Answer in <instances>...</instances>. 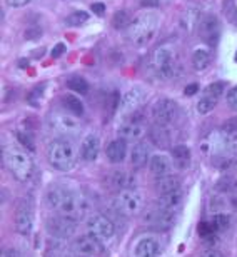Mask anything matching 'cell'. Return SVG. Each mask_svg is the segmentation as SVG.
I'll list each match as a JSON object with an SVG mask.
<instances>
[{
    "label": "cell",
    "mask_w": 237,
    "mask_h": 257,
    "mask_svg": "<svg viewBox=\"0 0 237 257\" xmlns=\"http://www.w3.org/2000/svg\"><path fill=\"white\" fill-rule=\"evenodd\" d=\"M45 204H47L49 209L55 210L57 214L67 215V217H72L77 220L80 217H84L92 209L89 199H87L85 195H82L64 186H55L50 189V191L45 194Z\"/></svg>",
    "instance_id": "obj_1"
},
{
    "label": "cell",
    "mask_w": 237,
    "mask_h": 257,
    "mask_svg": "<svg viewBox=\"0 0 237 257\" xmlns=\"http://www.w3.org/2000/svg\"><path fill=\"white\" fill-rule=\"evenodd\" d=\"M159 29V15L156 12H142L127 27V39L134 47H147Z\"/></svg>",
    "instance_id": "obj_2"
},
{
    "label": "cell",
    "mask_w": 237,
    "mask_h": 257,
    "mask_svg": "<svg viewBox=\"0 0 237 257\" xmlns=\"http://www.w3.org/2000/svg\"><path fill=\"white\" fill-rule=\"evenodd\" d=\"M50 166L60 172H69L77 164V151L69 139H55L47 149Z\"/></svg>",
    "instance_id": "obj_3"
},
{
    "label": "cell",
    "mask_w": 237,
    "mask_h": 257,
    "mask_svg": "<svg viewBox=\"0 0 237 257\" xmlns=\"http://www.w3.org/2000/svg\"><path fill=\"white\" fill-rule=\"evenodd\" d=\"M5 162H7V167L10 169V172L14 174V177L17 179V181L27 182L29 179L32 177V172H34L32 157L25 151H22V149H19V147L9 149L7 154H5Z\"/></svg>",
    "instance_id": "obj_4"
},
{
    "label": "cell",
    "mask_w": 237,
    "mask_h": 257,
    "mask_svg": "<svg viewBox=\"0 0 237 257\" xmlns=\"http://www.w3.org/2000/svg\"><path fill=\"white\" fill-rule=\"evenodd\" d=\"M144 205H146V199H144V194L137 189L121 191L114 199V209L126 217H134V215L141 214Z\"/></svg>",
    "instance_id": "obj_5"
},
{
    "label": "cell",
    "mask_w": 237,
    "mask_h": 257,
    "mask_svg": "<svg viewBox=\"0 0 237 257\" xmlns=\"http://www.w3.org/2000/svg\"><path fill=\"white\" fill-rule=\"evenodd\" d=\"M47 125L60 139H74L82 131V124L77 119V115L60 114V112H54V114L49 115Z\"/></svg>",
    "instance_id": "obj_6"
},
{
    "label": "cell",
    "mask_w": 237,
    "mask_h": 257,
    "mask_svg": "<svg viewBox=\"0 0 237 257\" xmlns=\"http://www.w3.org/2000/svg\"><path fill=\"white\" fill-rule=\"evenodd\" d=\"M154 72L164 80H169L177 74V57L171 47H159L152 57Z\"/></svg>",
    "instance_id": "obj_7"
},
{
    "label": "cell",
    "mask_w": 237,
    "mask_h": 257,
    "mask_svg": "<svg viewBox=\"0 0 237 257\" xmlns=\"http://www.w3.org/2000/svg\"><path fill=\"white\" fill-rule=\"evenodd\" d=\"M85 229H87V234L94 235L95 239H99L100 242L107 244L109 240L114 239L115 235V225L114 222L105 217L104 214H94L87 219L85 222Z\"/></svg>",
    "instance_id": "obj_8"
},
{
    "label": "cell",
    "mask_w": 237,
    "mask_h": 257,
    "mask_svg": "<svg viewBox=\"0 0 237 257\" xmlns=\"http://www.w3.org/2000/svg\"><path fill=\"white\" fill-rule=\"evenodd\" d=\"M179 107L176 100L169 99V97H161L152 104L151 107V117L154 119L156 124L161 125H169L177 119Z\"/></svg>",
    "instance_id": "obj_9"
},
{
    "label": "cell",
    "mask_w": 237,
    "mask_h": 257,
    "mask_svg": "<svg viewBox=\"0 0 237 257\" xmlns=\"http://www.w3.org/2000/svg\"><path fill=\"white\" fill-rule=\"evenodd\" d=\"M45 227H47L49 234L54 235V237L67 239V237H72V235L77 232V219L57 214V215H52V217L47 219Z\"/></svg>",
    "instance_id": "obj_10"
},
{
    "label": "cell",
    "mask_w": 237,
    "mask_h": 257,
    "mask_svg": "<svg viewBox=\"0 0 237 257\" xmlns=\"http://www.w3.org/2000/svg\"><path fill=\"white\" fill-rule=\"evenodd\" d=\"M199 37L204 40L209 47H215L220 37V22L219 19L212 14H205L202 15V20L199 24Z\"/></svg>",
    "instance_id": "obj_11"
},
{
    "label": "cell",
    "mask_w": 237,
    "mask_h": 257,
    "mask_svg": "<svg viewBox=\"0 0 237 257\" xmlns=\"http://www.w3.org/2000/svg\"><path fill=\"white\" fill-rule=\"evenodd\" d=\"M72 249L79 255H105L104 242H100L99 239H95L90 234L77 237L72 244Z\"/></svg>",
    "instance_id": "obj_12"
},
{
    "label": "cell",
    "mask_w": 237,
    "mask_h": 257,
    "mask_svg": "<svg viewBox=\"0 0 237 257\" xmlns=\"http://www.w3.org/2000/svg\"><path fill=\"white\" fill-rule=\"evenodd\" d=\"M224 82H214V84H210L207 89H205L204 95L200 97L199 102H197V110L199 114H209L210 110H214V107L217 105V100L219 97L222 95L224 92Z\"/></svg>",
    "instance_id": "obj_13"
},
{
    "label": "cell",
    "mask_w": 237,
    "mask_h": 257,
    "mask_svg": "<svg viewBox=\"0 0 237 257\" xmlns=\"http://www.w3.org/2000/svg\"><path fill=\"white\" fill-rule=\"evenodd\" d=\"M105 186L114 191H127V189H136L137 179L134 174L127 171H112L104 177Z\"/></svg>",
    "instance_id": "obj_14"
},
{
    "label": "cell",
    "mask_w": 237,
    "mask_h": 257,
    "mask_svg": "<svg viewBox=\"0 0 237 257\" xmlns=\"http://www.w3.org/2000/svg\"><path fill=\"white\" fill-rule=\"evenodd\" d=\"M147 97V92L144 87H132V89H129L124 97L121 100H118V109H121L122 114H129V112L136 110L139 105L142 104L144 100H146Z\"/></svg>",
    "instance_id": "obj_15"
},
{
    "label": "cell",
    "mask_w": 237,
    "mask_h": 257,
    "mask_svg": "<svg viewBox=\"0 0 237 257\" xmlns=\"http://www.w3.org/2000/svg\"><path fill=\"white\" fill-rule=\"evenodd\" d=\"M174 220H176V212H172V210H164L161 207L147 210V212L144 214V222L149 225H156V227H161V229L171 227L174 224Z\"/></svg>",
    "instance_id": "obj_16"
},
{
    "label": "cell",
    "mask_w": 237,
    "mask_h": 257,
    "mask_svg": "<svg viewBox=\"0 0 237 257\" xmlns=\"http://www.w3.org/2000/svg\"><path fill=\"white\" fill-rule=\"evenodd\" d=\"M14 224H15V229H17L19 234H22V235H30V234H32V230H34L32 209H30L29 205H20V207L15 210Z\"/></svg>",
    "instance_id": "obj_17"
},
{
    "label": "cell",
    "mask_w": 237,
    "mask_h": 257,
    "mask_svg": "<svg viewBox=\"0 0 237 257\" xmlns=\"http://www.w3.org/2000/svg\"><path fill=\"white\" fill-rule=\"evenodd\" d=\"M99 152H100V137L97 134H87L80 146V157L85 162H94L99 157Z\"/></svg>",
    "instance_id": "obj_18"
},
{
    "label": "cell",
    "mask_w": 237,
    "mask_h": 257,
    "mask_svg": "<svg viewBox=\"0 0 237 257\" xmlns=\"http://www.w3.org/2000/svg\"><path fill=\"white\" fill-rule=\"evenodd\" d=\"M146 136V125L142 122H127L118 128V137L126 142H141Z\"/></svg>",
    "instance_id": "obj_19"
},
{
    "label": "cell",
    "mask_w": 237,
    "mask_h": 257,
    "mask_svg": "<svg viewBox=\"0 0 237 257\" xmlns=\"http://www.w3.org/2000/svg\"><path fill=\"white\" fill-rule=\"evenodd\" d=\"M162 252V244L156 237H144L136 245V257H159Z\"/></svg>",
    "instance_id": "obj_20"
},
{
    "label": "cell",
    "mask_w": 237,
    "mask_h": 257,
    "mask_svg": "<svg viewBox=\"0 0 237 257\" xmlns=\"http://www.w3.org/2000/svg\"><path fill=\"white\" fill-rule=\"evenodd\" d=\"M200 20H202V12H200L199 7H189L185 12L182 14V17H180V29L184 30V32H194L195 29H199V24Z\"/></svg>",
    "instance_id": "obj_21"
},
{
    "label": "cell",
    "mask_w": 237,
    "mask_h": 257,
    "mask_svg": "<svg viewBox=\"0 0 237 257\" xmlns=\"http://www.w3.org/2000/svg\"><path fill=\"white\" fill-rule=\"evenodd\" d=\"M151 161V151L146 142H136V146L131 151V164L134 169H141Z\"/></svg>",
    "instance_id": "obj_22"
},
{
    "label": "cell",
    "mask_w": 237,
    "mask_h": 257,
    "mask_svg": "<svg viewBox=\"0 0 237 257\" xmlns=\"http://www.w3.org/2000/svg\"><path fill=\"white\" fill-rule=\"evenodd\" d=\"M149 167H151V172L154 174L156 177H164V176H169L172 169V162L171 159L164 154H154L149 161Z\"/></svg>",
    "instance_id": "obj_23"
},
{
    "label": "cell",
    "mask_w": 237,
    "mask_h": 257,
    "mask_svg": "<svg viewBox=\"0 0 237 257\" xmlns=\"http://www.w3.org/2000/svg\"><path fill=\"white\" fill-rule=\"evenodd\" d=\"M105 156L112 164H121L127 156V142L124 139L112 141L105 149Z\"/></svg>",
    "instance_id": "obj_24"
},
{
    "label": "cell",
    "mask_w": 237,
    "mask_h": 257,
    "mask_svg": "<svg viewBox=\"0 0 237 257\" xmlns=\"http://www.w3.org/2000/svg\"><path fill=\"white\" fill-rule=\"evenodd\" d=\"M151 141L154 142V146H157V147H161V149L171 147L172 136H171V131H169V127L156 124L151 128Z\"/></svg>",
    "instance_id": "obj_25"
},
{
    "label": "cell",
    "mask_w": 237,
    "mask_h": 257,
    "mask_svg": "<svg viewBox=\"0 0 237 257\" xmlns=\"http://www.w3.org/2000/svg\"><path fill=\"white\" fill-rule=\"evenodd\" d=\"M180 204H182V192H180V189H179V191H174V192L159 194L157 207H161L164 210H172V212H176Z\"/></svg>",
    "instance_id": "obj_26"
},
{
    "label": "cell",
    "mask_w": 237,
    "mask_h": 257,
    "mask_svg": "<svg viewBox=\"0 0 237 257\" xmlns=\"http://www.w3.org/2000/svg\"><path fill=\"white\" fill-rule=\"evenodd\" d=\"M172 157L177 169H180V171H184V169L190 166V151L184 144H177L176 147H172Z\"/></svg>",
    "instance_id": "obj_27"
},
{
    "label": "cell",
    "mask_w": 237,
    "mask_h": 257,
    "mask_svg": "<svg viewBox=\"0 0 237 257\" xmlns=\"http://www.w3.org/2000/svg\"><path fill=\"white\" fill-rule=\"evenodd\" d=\"M156 189L159 194H167V192H174L180 189V181L176 176H164V177H157L156 181Z\"/></svg>",
    "instance_id": "obj_28"
},
{
    "label": "cell",
    "mask_w": 237,
    "mask_h": 257,
    "mask_svg": "<svg viewBox=\"0 0 237 257\" xmlns=\"http://www.w3.org/2000/svg\"><path fill=\"white\" fill-rule=\"evenodd\" d=\"M212 55L207 49H195L192 52V67L195 70H205L210 65Z\"/></svg>",
    "instance_id": "obj_29"
},
{
    "label": "cell",
    "mask_w": 237,
    "mask_h": 257,
    "mask_svg": "<svg viewBox=\"0 0 237 257\" xmlns=\"http://www.w3.org/2000/svg\"><path fill=\"white\" fill-rule=\"evenodd\" d=\"M62 102H64V107L70 112L72 115H82L84 114V104L80 102L79 97H75L74 94H65L62 97Z\"/></svg>",
    "instance_id": "obj_30"
},
{
    "label": "cell",
    "mask_w": 237,
    "mask_h": 257,
    "mask_svg": "<svg viewBox=\"0 0 237 257\" xmlns=\"http://www.w3.org/2000/svg\"><path fill=\"white\" fill-rule=\"evenodd\" d=\"M67 87L72 90V92H75V94H89V82H87L84 77H80V75H70L69 79H67Z\"/></svg>",
    "instance_id": "obj_31"
},
{
    "label": "cell",
    "mask_w": 237,
    "mask_h": 257,
    "mask_svg": "<svg viewBox=\"0 0 237 257\" xmlns=\"http://www.w3.org/2000/svg\"><path fill=\"white\" fill-rule=\"evenodd\" d=\"M89 19H90L89 12H85V10H75V12H72L70 15L65 17V24L70 25V27H80L85 22H89Z\"/></svg>",
    "instance_id": "obj_32"
},
{
    "label": "cell",
    "mask_w": 237,
    "mask_h": 257,
    "mask_svg": "<svg viewBox=\"0 0 237 257\" xmlns=\"http://www.w3.org/2000/svg\"><path fill=\"white\" fill-rule=\"evenodd\" d=\"M224 154L237 156V131L235 132H224Z\"/></svg>",
    "instance_id": "obj_33"
},
{
    "label": "cell",
    "mask_w": 237,
    "mask_h": 257,
    "mask_svg": "<svg viewBox=\"0 0 237 257\" xmlns=\"http://www.w3.org/2000/svg\"><path fill=\"white\" fill-rule=\"evenodd\" d=\"M222 10H224V17L227 19V22H230L232 25H237V4H235V0H224Z\"/></svg>",
    "instance_id": "obj_34"
},
{
    "label": "cell",
    "mask_w": 237,
    "mask_h": 257,
    "mask_svg": "<svg viewBox=\"0 0 237 257\" xmlns=\"http://www.w3.org/2000/svg\"><path fill=\"white\" fill-rule=\"evenodd\" d=\"M229 222H230V219L227 214H217L212 220H210V225H212L214 232L219 234L229 227Z\"/></svg>",
    "instance_id": "obj_35"
},
{
    "label": "cell",
    "mask_w": 237,
    "mask_h": 257,
    "mask_svg": "<svg viewBox=\"0 0 237 257\" xmlns=\"http://www.w3.org/2000/svg\"><path fill=\"white\" fill-rule=\"evenodd\" d=\"M132 20L129 17V14L126 10H118V12L114 15V19H112V24H114L115 29H124V27H129V24H131Z\"/></svg>",
    "instance_id": "obj_36"
},
{
    "label": "cell",
    "mask_w": 237,
    "mask_h": 257,
    "mask_svg": "<svg viewBox=\"0 0 237 257\" xmlns=\"http://www.w3.org/2000/svg\"><path fill=\"white\" fill-rule=\"evenodd\" d=\"M225 205H227V200H225L224 195H212V199H210V209L212 210H219V209H224Z\"/></svg>",
    "instance_id": "obj_37"
},
{
    "label": "cell",
    "mask_w": 237,
    "mask_h": 257,
    "mask_svg": "<svg viewBox=\"0 0 237 257\" xmlns=\"http://www.w3.org/2000/svg\"><path fill=\"white\" fill-rule=\"evenodd\" d=\"M227 105L232 110L237 112V85L232 87V89L229 90V94H227Z\"/></svg>",
    "instance_id": "obj_38"
},
{
    "label": "cell",
    "mask_w": 237,
    "mask_h": 257,
    "mask_svg": "<svg viewBox=\"0 0 237 257\" xmlns=\"http://www.w3.org/2000/svg\"><path fill=\"white\" fill-rule=\"evenodd\" d=\"M237 131V117H234V119L227 120L225 124L222 125V132L229 134V132H235Z\"/></svg>",
    "instance_id": "obj_39"
},
{
    "label": "cell",
    "mask_w": 237,
    "mask_h": 257,
    "mask_svg": "<svg viewBox=\"0 0 237 257\" xmlns=\"http://www.w3.org/2000/svg\"><path fill=\"white\" fill-rule=\"evenodd\" d=\"M34 0H7V4L10 7H15V9H20V7H25V5H30Z\"/></svg>",
    "instance_id": "obj_40"
},
{
    "label": "cell",
    "mask_w": 237,
    "mask_h": 257,
    "mask_svg": "<svg viewBox=\"0 0 237 257\" xmlns=\"http://www.w3.org/2000/svg\"><path fill=\"white\" fill-rule=\"evenodd\" d=\"M0 257H22V255H20V252H19L17 249L7 247V249H4V250H2V254H0Z\"/></svg>",
    "instance_id": "obj_41"
},
{
    "label": "cell",
    "mask_w": 237,
    "mask_h": 257,
    "mask_svg": "<svg viewBox=\"0 0 237 257\" xmlns=\"http://www.w3.org/2000/svg\"><path fill=\"white\" fill-rule=\"evenodd\" d=\"M200 257H224V255L219 249H205L204 252L200 254Z\"/></svg>",
    "instance_id": "obj_42"
},
{
    "label": "cell",
    "mask_w": 237,
    "mask_h": 257,
    "mask_svg": "<svg viewBox=\"0 0 237 257\" xmlns=\"http://www.w3.org/2000/svg\"><path fill=\"white\" fill-rule=\"evenodd\" d=\"M65 52V44H57L54 47V50H52V57L54 59H57V57H60L62 54Z\"/></svg>",
    "instance_id": "obj_43"
},
{
    "label": "cell",
    "mask_w": 237,
    "mask_h": 257,
    "mask_svg": "<svg viewBox=\"0 0 237 257\" xmlns=\"http://www.w3.org/2000/svg\"><path fill=\"white\" fill-rule=\"evenodd\" d=\"M197 92H199V84H189L187 87H185L184 94L185 95H194V94H197Z\"/></svg>",
    "instance_id": "obj_44"
},
{
    "label": "cell",
    "mask_w": 237,
    "mask_h": 257,
    "mask_svg": "<svg viewBox=\"0 0 237 257\" xmlns=\"http://www.w3.org/2000/svg\"><path fill=\"white\" fill-rule=\"evenodd\" d=\"M92 10H94L97 15H100V17H102V15L105 14V5L100 4V2L99 4H92Z\"/></svg>",
    "instance_id": "obj_45"
},
{
    "label": "cell",
    "mask_w": 237,
    "mask_h": 257,
    "mask_svg": "<svg viewBox=\"0 0 237 257\" xmlns=\"http://www.w3.org/2000/svg\"><path fill=\"white\" fill-rule=\"evenodd\" d=\"M235 62H237V52H235Z\"/></svg>",
    "instance_id": "obj_46"
}]
</instances>
